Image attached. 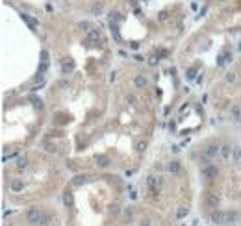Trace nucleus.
<instances>
[{
  "instance_id": "obj_1",
  "label": "nucleus",
  "mask_w": 241,
  "mask_h": 226,
  "mask_svg": "<svg viewBox=\"0 0 241 226\" xmlns=\"http://www.w3.org/2000/svg\"><path fill=\"white\" fill-rule=\"evenodd\" d=\"M238 221L236 211H213L212 213V223L215 224H234Z\"/></svg>"
},
{
  "instance_id": "obj_2",
  "label": "nucleus",
  "mask_w": 241,
  "mask_h": 226,
  "mask_svg": "<svg viewBox=\"0 0 241 226\" xmlns=\"http://www.w3.org/2000/svg\"><path fill=\"white\" fill-rule=\"evenodd\" d=\"M217 174H219V169H217V165H206V167L202 169V176H204V178H210V180H213V178H217Z\"/></svg>"
},
{
  "instance_id": "obj_3",
  "label": "nucleus",
  "mask_w": 241,
  "mask_h": 226,
  "mask_svg": "<svg viewBox=\"0 0 241 226\" xmlns=\"http://www.w3.org/2000/svg\"><path fill=\"white\" fill-rule=\"evenodd\" d=\"M41 213L43 211H39V209H28V213H26V221L30 223V224H37L39 223V219H41Z\"/></svg>"
},
{
  "instance_id": "obj_4",
  "label": "nucleus",
  "mask_w": 241,
  "mask_h": 226,
  "mask_svg": "<svg viewBox=\"0 0 241 226\" xmlns=\"http://www.w3.org/2000/svg\"><path fill=\"white\" fill-rule=\"evenodd\" d=\"M219 204H221V198H219L215 193H208V197H206V206L212 208V209H217Z\"/></svg>"
},
{
  "instance_id": "obj_5",
  "label": "nucleus",
  "mask_w": 241,
  "mask_h": 226,
  "mask_svg": "<svg viewBox=\"0 0 241 226\" xmlns=\"http://www.w3.org/2000/svg\"><path fill=\"white\" fill-rule=\"evenodd\" d=\"M219 154H221V146H219V145H210V146H206V150H204V156L210 158V160H212V158H217Z\"/></svg>"
},
{
  "instance_id": "obj_6",
  "label": "nucleus",
  "mask_w": 241,
  "mask_h": 226,
  "mask_svg": "<svg viewBox=\"0 0 241 226\" xmlns=\"http://www.w3.org/2000/svg\"><path fill=\"white\" fill-rule=\"evenodd\" d=\"M87 41L91 46H99V43H100V34H99V30H89L87 32Z\"/></svg>"
},
{
  "instance_id": "obj_7",
  "label": "nucleus",
  "mask_w": 241,
  "mask_h": 226,
  "mask_svg": "<svg viewBox=\"0 0 241 226\" xmlns=\"http://www.w3.org/2000/svg\"><path fill=\"white\" fill-rule=\"evenodd\" d=\"M74 71V61L72 60H65V61L61 63V72L63 74H71Z\"/></svg>"
},
{
  "instance_id": "obj_8",
  "label": "nucleus",
  "mask_w": 241,
  "mask_h": 226,
  "mask_svg": "<svg viewBox=\"0 0 241 226\" xmlns=\"http://www.w3.org/2000/svg\"><path fill=\"white\" fill-rule=\"evenodd\" d=\"M147 83H148V80H147L143 74H137V76L134 78V85H136L137 89H145V87H147Z\"/></svg>"
},
{
  "instance_id": "obj_9",
  "label": "nucleus",
  "mask_w": 241,
  "mask_h": 226,
  "mask_svg": "<svg viewBox=\"0 0 241 226\" xmlns=\"http://www.w3.org/2000/svg\"><path fill=\"white\" fill-rule=\"evenodd\" d=\"M52 221H54V219H52L50 213H41V219H39L37 224L39 226H48V224H52Z\"/></svg>"
},
{
  "instance_id": "obj_10",
  "label": "nucleus",
  "mask_w": 241,
  "mask_h": 226,
  "mask_svg": "<svg viewBox=\"0 0 241 226\" xmlns=\"http://www.w3.org/2000/svg\"><path fill=\"white\" fill-rule=\"evenodd\" d=\"M230 117L236 121V123H241V106H234L230 109Z\"/></svg>"
},
{
  "instance_id": "obj_11",
  "label": "nucleus",
  "mask_w": 241,
  "mask_h": 226,
  "mask_svg": "<svg viewBox=\"0 0 241 226\" xmlns=\"http://www.w3.org/2000/svg\"><path fill=\"white\" fill-rule=\"evenodd\" d=\"M87 182V176L85 174H78V176H74L72 180H71V184L74 185V187H80V185H83Z\"/></svg>"
},
{
  "instance_id": "obj_12",
  "label": "nucleus",
  "mask_w": 241,
  "mask_h": 226,
  "mask_svg": "<svg viewBox=\"0 0 241 226\" xmlns=\"http://www.w3.org/2000/svg\"><path fill=\"white\" fill-rule=\"evenodd\" d=\"M63 204L67 206V208H72L74 198H72V193H71V191H65V195H63Z\"/></svg>"
},
{
  "instance_id": "obj_13",
  "label": "nucleus",
  "mask_w": 241,
  "mask_h": 226,
  "mask_svg": "<svg viewBox=\"0 0 241 226\" xmlns=\"http://www.w3.org/2000/svg\"><path fill=\"white\" fill-rule=\"evenodd\" d=\"M97 165H99L100 169H106V167L110 165V158H108V156H97Z\"/></svg>"
},
{
  "instance_id": "obj_14",
  "label": "nucleus",
  "mask_w": 241,
  "mask_h": 226,
  "mask_svg": "<svg viewBox=\"0 0 241 226\" xmlns=\"http://www.w3.org/2000/svg\"><path fill=\"white\" fill-rule=\"evenodd\" d=\"M147 184H148L150 189H156V187L161 184V180L160 178H156V176H148V178H147Z\"/></svg>"
},
{
  "instance_id": "obj_15",
  "label": "nucleus",
  "mask_w": 241,
  "mask_h": 226,
  "mask_svg": "<svg viewBox=\"0 0 241 226\" xmlns=\"http://www.w3.org/2000/svg\"><path fill=\"white\" fill-rule=\"evenodd\" d=\"M22 21L28 22V26H30L32 30H35V28H37V21H35V19H32V17H30V15H26V13H22Z\"/></svg>"
},
{
  "instance_id": "obj_16",
  "label": "nucleus",
  "mask_w": 241,
  "mask_h": 226,
  "mask_svg": "<svg viewBox=\"0 0 241 226\" xmlns=\"http://www.w3.org/2000/svg\"><path fill=\"white\" fill-rule=\"evenodd\" d=\"M15 167H17L19 171H24V169L28 167V158H19V160H17V165H15Z\"/></svg>"
},
{
  "instance_id": "obj_17",
  "label": "nucleus",
  "mask_w": 241,
  "mask_h": 226,
  "mask_svg": "<svg viewBox=\"0 0 241 226\" xmlns=\"http://www.w3.org/2000/svg\"><path fill=\"white\" fill-rule=\"evenodd\" d=\"M11 189H13V191H22V189H24V182H22V180H13V182H11Z\"/></svg>"
},
{
  "instance_id": "obj_18",
  "label": "nucleus",
  "mask_w": 241,
  "mask_h": 226,
  "mask_svg": "<svg viewBox=\"0 0 241 226\" xmlns=\"http://www.w3.org/2000/svg\"><path fill=\"white\" fill-rule=\"evenodd\" d=\"M230 152H232V148H230V145H222L221 146V156L226 160V158H230Z\"/></svg>"
},
{
  "instance_id": "obj_19",
  "label": "nucleus",
  "mask_w": 241,
  "mask_h": 226,
  "mask_svg": "<svg viewBox=\"0 0 241 226\" xmlns=\"http://www.w3.org/2000/svg\"><path fill=\"white\" fill-rule=\"evenodd\" d=\"M167 169H169V172L176 174V172L180 171V163H178V161H173V163H169V167H167Z\"/></svg>"
},
{
  "instance_id": "obj_20",
  "label": "nucleus",
  "mask_w": 241,
  "mask_h": 226,
  "mask_svg": "<svg viewBox=\"0 0 241 226\" xmlns=\"http://www.w3.org/2000/svg\"><path fill=\"white\" fill-rule=\"evenodd\" d=\"M122 21V17H120V13H111V17H110V22H113V24H119V22Z\"/></svg>"
},
{
  "instance_id": "obj_21",
  "label": "nucleus",
  "mask_w": 241,
  "mask_h": 226,
  "mask_svg": "<svg viewBox=\"0 0 241 226\" xmlns=\"http://www.w3.org/2000/svg\"><path fill=\"white\" fill-rule=\"evenodd\" d=\"M91 11H93V15H99L102 11V2H95L93 8H91Z\"/></svg>"
},
{
  "instance_id": "obj_22",
  "label": "nucleus",
  "mask_w": 241,
  "mask_h": 226,
  "mask_svg": "<svg viewBox=\"0 0 241 226\" xmlns=\"http://www.w3.org/2000/svg\"><path fill=\"white\" fill-rule=\"evenodd\" d=\"M48 71V61H41V67H39V74H45Z\"/></svg>"
},
{
  "instance_id": "obj_23",
  "label": "nucleus",
  "mask_w": 241,
  "mask_h": 226,
  "mask_svg": "<svg viewBox=\"0 0 241 226\" xmlns=\"http://www.w3.org/2000/svg\"><path fill=\"white\" fill-rule=\"evenodd\" d=\"M234 160H236V163H241V148L234 150Z\"/></svg>"
},
{
  "instance_id": "obj_24",
  "label": "nucleus",
  "mask_w": 241,
  "mask_h": 226,
  "mask_svg": "<svg viewBox=\"0 0 241 226\" xmlns=\"http://www.w3.org/2000/svg\"><path fill=\"white\" fill-rule=\"evenodd\" d=\"M145 148H147V143H145V141H139V143L136 145V150H137V152H145Z\"/></svg>"
},
{
  "instance_id": "obj_25",
  "label": "nucleus",
  "mask_w": 241,
  "mask_h": 226,
  "mask_svg": "<svg viewBox=\"0 0 241 226\" xmlns=\"http://www.w3.org/2000/svg\"><path fill=\"white\" fill-rule=\"evenodd\" d=\"M45 150L50 152V154H56V152H58V148H56L54 145H45Z\"/></svg>"
},
{
  "instance_id": "obj_26",
  "label": "nucleus",
  "mask_w": 241,
  "mask_h": 226,
  "mask_svg": "<svg viewBox=\"0 0 241 226\" xmlns=\"http://www.w3.org/2000/svg\"><path fill=\"white\" fill-rule=\"evenodd\" d=\"M185 215H187V208H180V209H178V211H176V217H185Z\"/></svg>"
},
{
  "instance_id": "obj_27",
  "label": "nucleus",
  "mask_w": 241,
  "mask_h": 226,
  "mask_svg": "<svg viewBox=\"0 0 241 226\" xmlns=\"http://www.w3.org/2000/svg\"><path fill=\"white\" fill-rule=\"evenodd\" d=\"M226 82L228 83L236 82V72H228V74H226Z\"/></svg>"
},
{
  "instance_id": "obj_28",
  "label": "nucleus",
  "mask_w": 241,
  "mask_h": 226,
  "mask_svg": "<svg viewBox=\"0 0 241 226\" xmlns=\"http://www.w3.org/2000/svg\"><path fill=\"white\" fill-rule=\"evenodd\" d=\"M122 217H124V221H130L132 219V209H124V215Z\"/></svg>"
},
{
  "instance_id": "obj_29",
  "label": "nucleus",
  "mask_w": 241,
  "mask_h": 226,
  "mask_svg": "<svg viewBox=\"0 0 241 226\" xmlns=\"http://www.w3.org/2000/svg\"><path fill=\"white\" fill-rule=\"evenodd\" d=\"M32 102H34V106H35V108H39V109L43 108V102H41L39 98H32Z\"/></svg>"
},
{
  "instance_id": "obj_30",
  "label": "nucleus",
  "mask_w": 241,
  "mask_h": 226,
  "mask_svg": "<svg viewBox=\"0 0 241 226\" xmlns=\"http://www.w3.org/2000/svg\"><path fill=\"white\" fill-rule=\"evenodd\" d=\"M41 61H48V52H46V50L41 52Z\"/></svg>"
},
{
  "instance_id": "obj_31",
  "label": "nucleus",
  "mask_w": 241,
  "mask_h": 226,
  "mask_svg": "<svg viewBox=\"0 0 241 226\" xmlns=\"http://www.w3.org/2000/svg\"><path fill=\"white\" fill-rule=\"evenodd\" d=\"M78 26H80L82 30H87V32H89V22H80Z\"/></svg>"
},
{
  "instance_id": "obj_32",
  "label": "nucleus",
  "mask_w": 241,
  "mask_h": 226,
  "mask_svg": "<svg viewBox=\"0 0 241 226\" xmlns=\"http://www.w3.org/2000/svg\"><path fill=\"white\" fill-rule=\"evenodd\" d=\"M160 21H167V13H165V11L160 13Z\"/></svg>"
},
{
  "instance_id": "obj_33",
  "label": "nucleus",
  "mask_w": 241,
  "mask_h": 226,
  "mask_svg": "<svg viewBox=\"0 0 241 226\" xmlns=\"http://www.w3.org/2000/svg\"><path fill=\"white\" fill-rule=\"evenodd\" d=\"M141 226H150V221H148V219H143V221H141Z\"/></svg>"
},
{
  "instance_id": "obj_34",
  "label": "nucleus",
  "mask_w": 241,
  "mask_h": 226,
  "mask_svg": "<svg viewBox=\"0 0 241 226\" xmlns=\"http://www.w3.org/2000/svg\"><path fill=\"white\" fill-rule=\"evenodd\" d=\"M189 78H195V69H189V74H187Z\"/></svg>"
},
{
  "instance_id": "obj_35",
  "label": "nucleus",
  "mask_w": 241,
  "mask_h": 226,
  "mask_svg": "<svg viewBox=\"0 0 241 226\" xmlns=\"http://www.w3.org/2000/svg\"><path fill=\"white\" fill-rule=\"evenodd\" d=\"M119 211V206H111V213H117Z\"/></svg>"
}]
</instances>
